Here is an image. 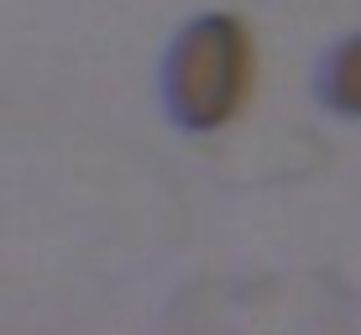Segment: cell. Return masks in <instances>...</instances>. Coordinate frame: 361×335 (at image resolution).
Returning <instances> with one entry per match:
<instances>
[{"label":"cell","mask_w":361,"mask_h":335,"mask_svg":"<svg viewBox=\"0 0 361 335\" xmlns=\"http://www.w3.org/2000/svg\"><path fill=\"white\" fill-rule=\"evenodd\" d=\"M252 84V42L235 16H204L173 42L163 68L168 116L183 131H215L241 110Z\"/></svg>","instance_id":"1"},{"label":"cell","mask_w":361,"mask_h":335,"mask_svg":"<svg viewBox=\"0 0 361 335\" xmlns=\"http://www.w3.org/2000/svg\"><path fill=\"white\" fill-rule=\"evenodd\" d=\"M325 95H330L335 110L361 116V37L335 53V63H330V73H325Z\"/></svg>","instance_id":"2"}]
</instances>
